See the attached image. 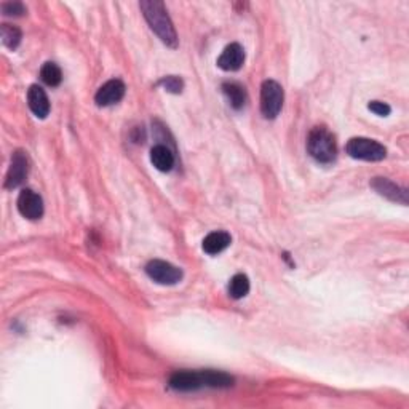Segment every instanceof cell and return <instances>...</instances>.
I'll return each instance as SVG.
<instances>
[{
    "instance_id": "4fadbf2b",
    "label": "cell",
    "mask_w": 409,
    "mask_h": 409,
    "mask_svg": "<svg viewBox=\"0 0 409 409\" xmlns=\"http://www.w3.org/2000/svg\"><path fill=\"white\" fill-rule=\"evenodd\" d=\"M151 163L158 171L168 173L175 166V153L163 144H158L151 149Z\"/></svg>"
},
{
    "instance_id": "44dd1931",
    "label": "cell",
    "mask_w": 409,
    "mask_h": 409,
    "mask_svg": "<svg viewBox=\"0 0 409 409\" xmlns=\"http://www.w3.org/2000/svg\"><path fill=\"white\" fill-rule=\"evenodd\" d=\"M2 12L7 16H23L26 13V7L21 2H7L2 5Z\"/></svg>"
},
{
    "instance_id": "7a4b0ae2",
    "label": "cell",
    "mask_w": 409,
    "mask_h": 409,
    "mask_svg": "<svg viewBox=\"0 0 409 409\" xmlns=\"http://www.w3.org/2000/svg\"><path fill=\"white\" fill-rule=\"evenodd\" d=\"M307 151L317 162L331 163L338 157V144L328 128L315 127L307 138Z\"/></svg>"
},
{
    "instance_id": "277c9868",
    "label": "cell",
    "mask_w": 409,
    "mask_h": 409,
    "mask_svg": "<svg viewBox=\"0 0 409 409\" xmlns=\"http://www.w3.org/2000/svg\"><path fill=\"white\" fill-rule=\"evenodd\" d=\"M283 93L282 85L275 80H266L261 85V112L266 119H275L283 108Z\"/></svg>"
},
{
    "instance_id": "52a82bcc",
    "label": "cell",
    "mask_w": 409,
    "mask_h": 409,
    "mask_svg": "<svg viewBox=\"0 0 409 409\" xmlns=\"http://www.w3.org/2000/svg\"><path fill=\"white\" fill-rule=\"evenodd\" d=\"M18 211L23 218L29 221H37L43 216V200L42 197L32 189H23L18 197Z\"/></svg>"
},
{
    "instance_id": "7402d4cb",
    "label": "cell",
    "mask_w": 409,
    "mask_h": 409,
    "mask_svg": "<svg viewBox=\"0 0 409 409\" xmlns=\"http://www.w3.org/2000/svg\"><path fill=\"white\" fill-rule=\"evenodd\" d=\"M368 109L376 115H379V117H387V115H391L392 112L391 106L387 103H382V101H371V103L368 104Z\"/></svg>"
},
{
    "instance_id": "2e32d148",
    "label": "cell",
    "mask_w": 409,
    "mask_h": 409,
    "mask_svg": "<svg viewBox=\"0 0 409 409\" xmlns=\"http://www.w3.org/2000/svg\"><path fill=\"white\" fill-rule=\"evenodd\" d=\"M223 93L235 110L243 109V106L247 104V90H245V86L237 84V82H225L223 85Z\"/></svg>"
},
{
    "instance_id": "9c48e42d",
    "label": "cell",
    "mask_w": 409,
    "mask_h": 409,
    "mask_svg": "<svg viewBox=\"0 0 409 409\" xmlns=\"http://www.w3.org/2000/svg\"><path fill=\"white\" fill-rule=\"evenodd\" d=\"M371 187L377 192L379 195L386 197V199H388L391 201L408 205V190L403 189L400 186H397L395 182L388 181L387 177H374L371 181Z\"/></svg>"
},
{
    "instance_id": "5bb4252c",
    "label": "cell",
    "mask_w": 409,
    "mask_h": 409,
    "mask_svg": "<svg viewBox=\"0 0 409 409\" xmlns=\"http://www.w3.org/2000/svg\"><path fill=\"white\" fill-rule=\"evenodd\" d=\"M230 242H232V238H230V235L227 232H224V230H216V232H211L206 235L201 247H203L205 253L214 256V254L223 253L224 249L229 247Z\"/></svg>"
},
{
    "instance_id": "9a60e30c",
    "label": "cell",
    "mask_w": 409,
    "mask_h": 409,
    "mask_svg": "<svg viewBox=\"0 0 409 409\" xmlns=\"http://www.w3.org/2000/svg\"><path fill=\"white\" fill-rule=\"evenodd\" d=\"M201 384L203 387L210 388H229L234 386V377L229 376L223 371H216V369H205V371H200Z\"/></svg>"
},
{
    "instance_id": "5b68a950",
    "label": "cell",
    "mask_w": 409,
    "mask_h": 409,
    "mask_svg": "<svg viewBox=\"0 0 409 409\" xmlns=\"http://www.w3.org/2000/svg\"><path fill=\"white\" fill-rule=\"evenodd\" d=\"M147 277L153 280L158 285H176L182 280V271L179 267L173 266V264L166 261H160V259H153L146 266Z\"/></svg>"
},
{
    "instance_id": "ffe728a7",
    "label": "cell",
    "mask_w": 409,
    "mask_h": 409,
    "mask_svg": "<svg viewBox=\"0 0 409 409\" xmlns=\"http://www.w3.org/2000/svg\"><path fill=\"white\" fill-rule=\"evenodd\" d=\"M160 85L173 95H179L181 91L184 90V82H182L181 77H176V75L163 77V79L160 80Z\"/></svg>"
},
{
    "instance_id": "ac0fdd59",
    "label": "cell",
    "mask_w": 409,
    "mask_h": 409,
    "mask_svg": "<svg viewBox=\"0 0 409 409\" xmlns=\"http://www.w3.org/2000/svg\"><path fill=\"white\" fill-rule=\"evenodd\" d=\"M40 79L48 86H58L62 80V72L56 62L48 61L42 66L40 69Z\"/></svg>"
},
{
    "instance_id": "7c38bea8",
    "label": "cell",
    "mask_w": 409,
    "mask_h": 409,
    "mask_svg": "<svg viewBox=\"0 0 409 409\" xmlns=\"http://www.w3.org/2000/svg\"><path fill=\"white\" fill-rule=\"evenodd\" d=\"M27 104L37 119H45L50 114V101L42 86L31 85L27 90Z\"/></svg>"
},
{
    "instance_id": "e0dca14e",
    "label": "cell",
    "mask_w": 409,
    "mask_h": 409,
    "mask_svg": "<svg viewBox=\"0 0 409 409\" xmlns=\"http://www.w3.org/2000/svg\"><path fill=\"white\" fill-rule=\"evenodd\" d=\"M0 37H2V43L8 50H16L21 43V31L16 26H12V24H2L0 26Z\"/></svg>"
},
{
    "instance_id": "8992f818",
    "label": "cell",
    "mask_w": 409,
    "mask_h": 409,
    "mask_svg": "<svg viewBox=\"0 0 409 409\" xmlns=\"http://www.w3.org/2000/svg\"><path fill=\"white\" fill-rule=\"evenodd\" d=\"M29 175V157L24 151H16L12 157L7 177H5V187L7 189H16L27 179Z\"/></svg>"
},
{
    "instance_id": "6da1fadb",
    "label": "cell",
    "mask_w": 409,
    "mask_h": 409,
    "mask_svg": "<svg viewBox=\"0 0 409 409\" xmlns=\"http://www.w3.org/2000/svg\"><path fill=\"white\" fill-rule=\"evenodd\" d=\"M139 7H141L142 14L149 23V26L157 34L158 38H160L165 45L176 48V29L173 26L170 16H168L165 3L160 2V0H142V2L139 3Z\"/></svg>"
},
{
    "instance_id": "8fae6325",
    "label": "cell",
    "mask_w": 409,
    "mask_h": 409,
    "mask_svg": "<svg viewBox=\"0 0 409 409\" xmlns=\"http://www.w3.org/2000/svg\"><path fill=\"white\" fill-rule=\"evenodd\" d=\"M170 387L176 392H195L203 387L200 371H176L170 377Z\"/></svg>"
},
{
    "instance_id": "ba28073f",
    "label": "cell",
    "mask_w": 409,
    "mask_h": 409,
    "mask_svg": "<svg viewBox=\"0 0 409 409\" xmlns=\"http://www.w3.org/2000/svg\"><path fill=\"white\" fill-rule=\"evenodd\" d=\"M125 96V84L119 79H112L101 86L98 93L95 96L96 104L101 108H108V106L117 104L119 101H122Z\"/></svg>"
},
{
    "instance_id": "3957f363",
    "label": "cell",
    "mask_w": 409,
    "mask_h": 409,
    "mask_svg": "<svg viewBox=\"0 0 409 409\" xmlns=\"http://www.w3.org/2000/svg\"><path fill=\"white\" fill-rule=\"evenodd\" d=\"M345 151L352 158L364 162H381L387 157L386 146L369 138H352L345 146Z\"/></svg>"
},
{
    "instance_id": "30bf717a",
    "label": "cell",
    "mask_w": 409,
    "mask_h": 409,
    "mask_svg": "<svg viewBox=\"0 0 409 409\" xmlns=\"http://www.w3.org/2000/svg\"><path fill=\"white\" fill-rule=\"evenodd\" d=\"M245 50L240 43H230L218 58V66L225 72H235L243 66Z\"/></svg>"
},
{
    "instance_id": "d6986e66",
    "label": "cell",
    "mask_w": 409,
    "mask_h": 409,
    "mask_svg": "<svg viewBox=\"0 0 409 409\" xmlns=\"http://www.w3.org/2000/svg\"><path fill=\"white\" fill-rule=\"evenodd\" d=\"M249 293V280L243 273H237L229 283V295L234 299H242Z\"/></svg>"
}]
</instances>
